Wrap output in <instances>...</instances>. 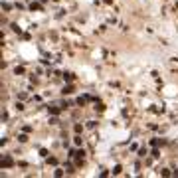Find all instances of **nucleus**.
I'll return each instance as SVG.
<instances>
[{"label":"nucleus","mask_w":178,"mask_h":178,"mask_svg":"<svg viewBox=\"0 0 178 178\" xmlns=\"http://www.w3.org/2000/svg\"><path fill=\"white\" fill-rule=\"evenodd\" d=\"M69 93H73V87H63V95H69Z\"/></svg>","instance_id":"obj_2"},{"label":"nucleus","mask_w":178,"mask_h":178,"mask_svg":"<svg viewBox=\"0 0 178 178\" xmlns=\"http://www.w3.org/2000/svg\"><path fill=\"white\" fill-rule=\"evenodd\" d=\"M73 129H75V133H81V131H83V127H81V125H75Z\"/></svg>","instance_id":"obj_5"},{"label":"nucleus","mask_w":178,"mask_h":178,"mask_svg":"<svg viewBox=\"0 0 178 178\" xmlns=\"http://www.w3.org/2000/svg\"><path fill=\"white\" fill-rule=\"evenodd\" d=\"M40 2H46V0H40Z\"/></svg>","instance_id":"obj_8"},{"label":"nucleus","mask_w":178,"mask_h":178,"mask_svg":"<svg viewBox=\"0 0 178 178\" xmlns=\"http://www.w3.org/2000/svg\"><path fill=\"white\" fill-rule=\"evenodd\" d=\"M30 8H32V10H40V8H42V6H40V4H38V2H32V4H30Z\"/></svg>","instance_id":"obj_3"},{"label":"nucleus","mask_w":178,"mask_h":178,"mask_svg":"<svg viewBox=\"0 0 178 178\" xmlns=\"http://www.w3.org/2000/svg\"><path fill=\"white\" fill-rule=\"evenodd\" d=\"M18 141H20V142H26V141H28V137H26V135H20V137H18Z\"/></svg>","instance_id":"obj_4"},{"label":"nucleus","mask_w":178,"mask_h":178,"mask_svg":"<svg viewBox=\"0 0 178 178\" xmlns=\"http://www.w3.org/2000/svg\"><path fill=\"white\" fill-rule=\"evenodd\" d=\"M12 164H14V162H12V158H10V156H6V158L2 160V166H4V168H8V166H12Z\"/></svg>","instance_id":"obj_1"},{"label":"nucleus","mask_w":178,"mask_h":178,"mask_svg":"<svg viewBox=\"0 0 178 178\" xmlns=\"http://www.w3.org/2000/svg\"><path fill=\"white\" fill-rule=\"evenodd\" d=\"M111 2H113V0H105V4H111Z\"/></svg>","instance_id":"obj_6"},{"label":"nucleus","mask_w":178,"mask_h":178,"mask_svg":"<svg viewBox=\"0 0 178 178\" xmlns=\"http://www.w3.org/2000/svg\"><path fill=\"white\" fill-rule=\"evenodd\" d=\"M172 174H174V176H178V170H174V172H172Z\"/></svg>","instance_id":"obj_7"}]
</instances>
